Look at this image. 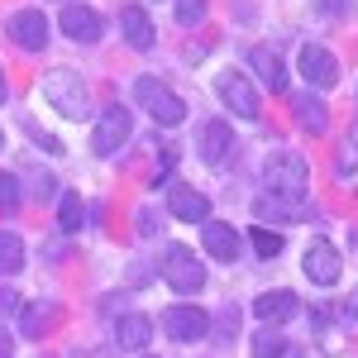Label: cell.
<instances>
[{"label":"cell","mask_w":358,"mask_h":358,"mask_svg":"<svg viewBox=\"0 0 358 358\" xmlns=\"http://www.w3.org/2000/svg\"><path fill=\"white\" fill-rule=\"evenodd\" d=\"M43 96H48V106H57L67 120H82V115H91L86 82H82V72H72V67H57V72H48V77H43Z\"/></svg>","instance_id":"6da1fadb"},{"label":"cell","mask_w":358,"mask_h":358,"mask_svg":"<svg viewBox=\"0 0 358 358\" xmlns=\"http://www.w3.org/2000/svg\"><path fill=\"white\" fill-rule=\"evenodd\" d=\"M263 177H268V192H282V196H306V182H310V167L296 148H277L268 153L263 163Z\"/></svg>","instance_id":"7a4b0ae2"},{"label":"cell","mask_w":358,"mask_h":358,"mask_svg":"<svg viewBox=\"0 0 358 358\" xmlns=\"http://www.w3.org/2000/svg\"><path fill=\"white\" fill-rule=\"evenodd\" d=\"M134 96H138V106L153 115L158 124H167V129L187 120V101H182L172 86H163L158 77H138V82H134Z\"/></svg>","instance_id":"3957f363"},{"label":"cell","mask_w":358,"mask_h":358,"mask_svg":"<svg viewBox=\"0 0 358 358\" xmlns=\"http://www.w3.org/2000/svg\"><path fill=\"white\" fill-rule=\"evenodd\" d=\"M163 277H167V287L182 292V296H196L206 287V268H201V258L187 244H172L163 253Z\"/></svg>","instance_id":"277c9868"},{"label":"cell","mask_w":358,"mask_h":358,"mask_svg":"<svg viewBox=\"0 0 358 358\" xmlns=\"http://www.w3.org/2000/svg\"><path fill=\"white\" fill-rule=\"evenodd\" d=\"M129 134H134L129 110H124V106H106V115L96 120V134H91V153H96V158H115V153L129 143Z\"/></svg>","instance_id":"5b68a950"},{"label":"cell","mask_w":358,"mask_h":358,"mask_svg":"<svg viewBox=\"0 0 358 358\" xmlns=\"http://www.w3.org/2000/svg\"><path fill=\"white\" fill-rule=\"evenodd\" d=\"M253 215L263 224H301L310 220V201L306 196H282V192H263L258 201H253Z\"/></svg>","instance_id":"8992f818"},{"label":"cell","mask_w":358,"mask_h":358,"mask_svg":"<svg viewBox=\"0 0 358 358\" xmlns=\"http://www.w3.org/2000/svg\"><path fill=\"white\" fill-rule=\"evenodd\" d=\"M301 268H306V277H310L315 287H334L339 273H344V258H339V248H334L330 239H310Z\"/></svg>","instance_id":"52a82bcc"},{"label":"cell","mask_w":358,"mask_h":358,"mask_svg":"<svg viewBox=\"0 0 358 358\" xmlns=\"http://www.w3.org/2000/svg\"><path fill=\"white\" fill-rule=\"evenodd\" d=\"M215 91H220V101L239 115V120H258V110H263V106H258V91L248 86L244 72H220V77H215Z\"/></svg>","instance_id":"ba28073f"},{"label":"cell","mask_w":358,"mask_h":358,"mask_svg":"<svg viewBox=\"0 0 358 358\" xmlns=\"http://www.w3.org/2000/svg\"><path fill=\"white\" fill-rule=\"evenodd\" d=\"M163 330L172 334L177 344H192V339H206V334H210V315H206L201 306H167Z\"/></svg>","instance_id":"9c48e42d"},{"label":"cell","mask_w":358,"mask_h":358,"mask_svg":"<svg viewBox=\"0 0 358 358\" xmlns=\"http://www.w3.org/2000/svg\"><path fill=\"white\" fill-rule=\"evenodd\" d=\"M301 77H306V86H315V91L334 86L339 82V62H334V53L320 48V43H306L301 48Z\"/></svg>","instance_id":"30bf717a"},{"label":"cell","mask_w":358,"mask_h":358,"mask_svg":"<svg viewBox=\"0 0 358 358\" xmlns=\"http://www.w3.org/2000/svg\"><path fill=\"white\" fill-rule=\"evenodd\" d=\"M10 38H15L24 53H38V48L48 43V20H43V10H15V15H10Z\"/></svg>","instance_id":"8fae6325"},{"label":"cell","mask_w":358,"mask_h":358,"mask_svg":"<svg viewBox=\"0 0 358 358\" xmlns=\"http://www.w3.org/2000/svg\"><path fill=\"white\" fill-rule=\"evenodd\" d=\"M57 24H62V34H67V38H77V43H96V38H101V15H96V10H91V5H62V20H57Z\"/></svg>","instance_id":"7c38bea8"},{"label":"cell","mask_w":358,"mask_h":358,"mask_svg":"<svg viewBox=\"0 0 358 358\" xmlns=\"http://www.w3.org/2000/svg\"><path fill=\"white\" fill-rule=\"evenodd\" d=\"M167 210L177 215V220H210V201L196 192V187H182V182H172L167 187Z\"/></svg>","instance_id":"4fadbf2b"},{"label":"cell","mask_w":358,"mask_h":358,"mask_svg":"<svg viewBox=\"0 0 358 358\" xmlns=\"http://www.w3.org/2000/svg\"><path fill=\"white\" fill-rule=\"evenodd\" d=\"M201 244H206L210 258H220V263H234L239 258V234L224 220H201Z\"/></svg>","instance_id":"5bb4252c"},{"label":"cell","mask_w":358,"mask_h":358,"mask_svg":"<svg viewBox=\"0 0 358 358\" xmlns=\"http://www.w3.org/2000/svg\"><path fill=\"white\" fill-rule=\"evenodd\" d=\"M120 29H124V43H129V48H138V53L153 48V20H148L143 5H124V10H120Z\"/></svg>","instance_id":"9a60e30c"},{"label":"cell","mask_w":358,"mask_h":358,"mask_svg":"<svg viewBox=\"0 0 358 358\" xmlns=\"http://www.w3.org/2000/svg\"><path fill=\"white\" fill-rule=\"evenodd\" d=\"M253 310H258L263 325H282V320H292V315L301 310V301H296L292 292H263V296L253 301Z\"/></svg>","instance_id":"2e32d148"},{"label":"cell","mask_w":358,"mask_h":358,"mask_svg":"<svg viewBox=\"0 0 358 358\" xmlns=\"http://www.w3.org/2000/svg\"><path fill=\"white\" fill-rule=\"evenodd\" d=\"M229 148H234V129H229L224 120H210V124L201 129V158H206V163H224Z\"/></svg>","instance_id":"e0dca14e"},{"label":"cell","mask_w":358,"mask_h":358,"mask_svg":"<svg viewBox=\"0 0 358 358\" xmlns=\"http://www.w3.org/2000/svg\"><path fill=\"white\" fill-rule=\"evenodd\" d=\"M248 62L258 67V77H263V86H268V91H287V67H282V57H277L268 43H258V48L248 53Z\"/></svg>","instance_id":"ac0fdd59"},{"label":"cell","mask_w":358,"mask_h":358,"mask_svg":"<svg viewBox=\"0 0 358 358\" xmlns=\"http://www.w3.org/2000/svg\"><path fill=\"white\" fill-rule=\"evenodd\" d=\"M148 339H153V320L148 315H120V325H115V344L120 349H134L138 354Z\"/></svg>","instance_id":"d6986e66"},{"label":"cell","mask_w":358,"mask_h":358,"mask_svg":"<svg viewBox=\"0 0 358 358\" xmlns=\"http://www.w3.org/2000/svg\"><path fill=\"white\" fill-rule=\"evenodd\" d=\"M296 120H301L310 134H325V129H330V110H325V101H320V96H310V91L296 96Z\"/></svg>","instance_id":"ffe728a7"},{"label":"cell","mask_w":358,"mask_h":358,"mask_svg":"<svg viewBox=\"0 0 358 358\" xmlns=\"http://www.w3.org/2000/svg\"><path fill=\"white\" fill-rule=\"evenodd\" d=\"M24 268V239L15 229H0V277H15Z\"/></svg>","instance_id":"44dd1931"},{"label":"cell","mask_w":358,"mask_h":358,"mask_svg":"<svg viewBox=\"0 0 358 358\" xmlns=\"http://www.w3.org/2000/svg\"><path fill=\"white\" fill-rule=\"evenodd\" d=\"M253 358H296V349L287 344V334L263 330V334H253Z\"/></svg>","instance_id":"7402d4cb"},{"label":"cell","mask_w":358,"mask_h":358,"mask_svg":"<svg viewBox=\"0 0 358 358\" xmlns=\"http://www.w3.org/2000/svg\"><path fill=\"white\" fill-rule=\"evenodd\" d=\"M82 215H86L82 196H77V192H62V201H57V224L72 234V229H82Z\"/></svg>","instance_id":"603a6c76"},{"label":"cell","mask_w":358,"mask_h":358,"mask_svg":"<svg viewBox=\"0 0 358 358\" xmlns=\"http://www.w3.org/2000/svg\"><path fill=\"white\" fill-rule=\"evenodd\" d=\"M248 239H253V253H258V258H277V253H282V234L268 229V224H253Z\"/></svg>","instance_id":"cb8c5ba5"},{"label":"cell","mask_w":358,"mask_h":358,"mask_svg":"<svg viewBox=\"0 0 358 358\" xmlns=\"http://www.w3.org/2000/svg\"><path fill=\"white\" fill-rule=\"evenodd\" d=\"M43 320H48V310L43 306H24V320H20V330L29 339H43Z\"/></svg>","instance_id":"d4e9b609"},{"label":"cell","mask_w":358,"mask_h":358,"mask_svg":"<svg viewBox=\"0 0 358 358\" xmlns=\"http://www.w3.org/2000/svg\"><path fill=\"white\" fill-rule=\"evenodd\" d=\"M15 206H20V177L0 172V210H15Z\"/></svg>","instance_id":"484cf974"},{"label":"cell","mask_w":358,"mask_h":358,"mask_svg":"<svg viewBox=\"0 0 358 358\" xmlns=\"http://www.w3.org/2000/svg\"><path fill=\"white\" fill-rule=\"evenodd\" d=\"M177 20L182 24H201L206 20V0H177Z\"/></svg>","instance_id":"4316f807"},{"label":"cell","mask_w":358,"mask_h":358,"mask_svg":"<svg viewBox=\"0 0 358 358\" xmlns=\"http://www.w3.org/2000/svg\"><path fill=\"white\" fill-rule=\"evenodd\" d=\"M320 10H325L330 20H344V15L354 10V0H320Z\"/></svg>","instance_id":"83f0119b"},{"label":"cell","mask_w":358,"mask_h":358,"mask_svg":"<svg viewBox=\"0 0 358 358\" xmlns=\"http://www.w3.org/2000/svg\"><path fill=\"white\" fill-rule=\"evenodd\" d=\"M10 310H20V296L15 292H0V315H10Z\"/></svg>","instance_id":"f1b7e54d"},{"label":"cell","mask_w":358,"mask_h":358,"mask_svg":"<svg viewBox=\"0 0 358 358\" xmlns=\"http://www.w3.org/2000/svg\"><path fill=\"white\" fill-rule=\"evenodd\" d=\"M0 358H15V339H10L5 325H0Z\"/></svg>","instance_id":"f546056e"},{"label":"cell","mask_w":358,"mask_h":358,"mask_svg":"<svg viewBox=\"0 0 358 358\" xmlns=\"http://www.w3.org/2000/svg\"><path fill=\"white\" fill-rule=\"evenodd\" d=\"M158 224H153V210H138V234H153Z\"/></svg>","instance_id":"4dcf8cb0"},{"label":"cell","mask_w":358,"mask_h":358,"mask_svg":"<svg viewBox=\"0 0 358 358\" xmlns=\"http://www.w3.org/2000/svg\"><path fill=\"white\" fill-rule=\"evenodd\" d=\"M5 96H10V86H5V67H0V106H5Z\"/></svg>","instance_id":"1f68e13d"},{"label":"cell","mask_w":358,"mask_h":358,"mask_svg":"<svg viewBox=\"0 0 358 358\" xmlns=\"http://www.w3.org/2000/svg\"><path fill=\"white\" fill-rule=\"evenodd\" d=\"M349 310H354V315H358V287H354V296H349Z\"/></svg>","instance_id":"d6a6232c"},{"label":"cell","mask_w":358,"mask_h":358,"mask_svg":"<svg viewBox=\"0 0 358 358\" xmlns=\"http://www.w3.org/2000/svg\"><path fill=\"white\" fill-rule=\"evenodd\" d=\"M354 143H358V124H354Z\"/></svg>","instance_id":"836d02e7"},{"label":"cell","mask_w":358,"mask_h":358,"mask_svg":"<svg viewBox=\"0 0 358 358\" xmlns=\"http://www.w3.org/2000/svg\"><path fill=\"white\" fill-rule=\"evenodd\" d=\"M0 143H5V138H0Z\"/></svg>","instance_id":"e575fe53"}]
</instances>
